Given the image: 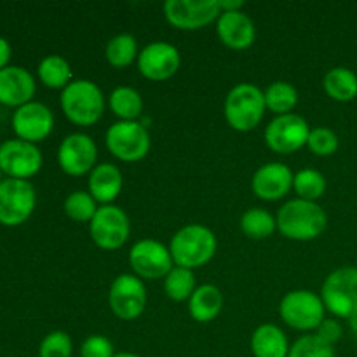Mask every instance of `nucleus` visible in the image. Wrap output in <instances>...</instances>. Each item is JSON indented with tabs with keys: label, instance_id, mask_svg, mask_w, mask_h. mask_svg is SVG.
<instances>
[{
	"label": "nucleus",
	"instance_id": "14",
	"mask_svg": "<svg viewBox=\"0 0 357 357\" xmlns=\"http://www.w3.org/2000/svg\"><path fill=\"white\" fill-rule=\"evenodd\" d=\"M96 142L86 132H72L65 136L58 149V164L65 174L80 178L98 166Z\"/></svg>",
	"mask_w": 357,
	"mask_h": 357
},
{
	"label": "nucleus",
	"instance_id": "22",
	"mask_svg": "<svg viewBox=\"0 0 357 357\" xmlns=\"http://www.w3.org/2000/svg\"><path fill=\"white\" fill-rule=\"evenodd\" d=\"M250 349L255 357H288L291 345L278 324L265 323L251 335Z\"/></svg>",
	"mask_w": 357,
	"mask_h": 357
},
{
	"label": "nucleus",
	"instance_id": "28",
	"mask_svg": "<svg viewBox=\"0 0 357 357\" xmlns=\"http://www.w3.org/2000/svg\"><path fill=\"white\" fill-rule=\"evenodd\" d=\"M265 94V107L271 110L272 114L286 115L293 114V110L298 105V91L293 84L286 82V80H275L272 82L267 89L264 91Z\"/></svg>",
	"mask_w": 357,
	"mask_h": 357
},
{
	"label": "nucleus",
	"instance_id": "39",
	"mask_svg": "<svg viewBox=\"0 0 357 357\" xmlns=\"http://www.w3.org/2000/svg\"><path fill=\"white\" fill-rule=\"evenodd\" d=\"M218 2L222 13H236V10L244 9L243 0H218Z\"/></svg>",
	"mask_w": 357,
	"mask_h": 357
},
{
	"label": "nucleus",
	"instance_id": "12",
	"mask_svg": "<svg viewBox=\"0 0 357 357\" xmlns=\"http://www.w3.org/2000/svg\"><path fill=\"white\" fill-rule=\"evenodd\" d=\"M129 265L139 279H164L174 267L169 246L155 239H139L129 250Z\"/></svg>",
	"mask_w": 357,
	"mask_h": 357
},
{
	"label": "nucleus",
	"instance_id": "19",
	"mask_svg": "<svg viewBox=\"0 0 357 357\" xmlns=\"http://www.w3.org/2000/svg\"><path fill=\"white\" fill-rule=\"evenodd\" d=\"M216 35L225 47L246 51L257 40V26L244 10L222 13L216 20Z\"/></svg>",
	"mask_w": 357,
	"mask_h": 357
},
{
	"label": "nucleus",
	"instance_id": "16",
	"mask_svg": "<svg viewBox=\"0 0 357 357\" xmlns=\"http://www.w3.org/2000/svg\"><path fill=\"white\" fill-rule=\"evenodd\" d=\"M40 149L33 143L23 139H7L0 145V171L7 174V178L16 180H28L35 176L42 169Z\"/></svg>",
	"mask_w": 357,
	"mask_h": 357
},
{
	"label": "nucleus",
	"instance_id": "18",
	"mask_svg": "<svg viewBox=\"0 0 357 357\" xmlns=\"http://www.w3.org/2000/svg\"><path fill=\"white\" fill-rule=\"evenodd\" d=\"M295 173L284 162L261 164L251 178V190L258 199L275 202L293 190Z\"/></svg>",
	"mask_w": 357,
	"mask_h": 357
},
{
	"label": "nucleus",
	"instance_id": "33",
	"mask_svg": "<svg viewBox=\"0 0 357 357\" xmlns=\"http://www.w3.org/2000/svg\"><path fill=\"white\" fill-rule=\"evenodd\" d=\"M288 357H337L333 345L321 340L316 333H307L295 340Z\"/></svg>",
	"mask_w": 357,
	"mask_h": 357
},
{
	"label": "nucleus",
	"instance_id": "4",
	"mask_svg": "<svg viewBox=\"0 0 357 357\" xmlns=\"http://www.w3.org/2000/svg\"><path fill=\"white\" fill-rule=\"evenodd\" d=\"M265 112V94L257 84L241 82L227 93L223 115L234 131L250 132L257 129L264 121Z\"/></svg>",
	"mask_w": 357,
	"mask_h": 357
},
{
	"label": "nucleus",
	"instance_id": "34",
	"mask_svg": "<svg viewBox=\"0 0 357 357\" xmlns=\"http://www.w3.org/2000/svg\"><path fill=\"white\" fill-rule=\"evenodd\" d=\"M338 146H340V139L338 135L330 128H319L310 129L309 142H307V149L317 157H330L333 153H337Z\"/></svg>",
	"mask_w": 357,
	"mask_h": 357
},
{
	"label": "nucleus",
	"instance_id": "27",
	"mask_svg": "<svg viewBox=\"0 0 357 357\" xmlns=\"http://www.w3.org/2000/svg\"><path fill=\"white\" fill-rule=\"evenodd\" d=\"M241 230L248 239L264 241L274 236L278 230V222L272 213L264 208H251L246 209L241 216Z\"/></svg>",
	"mask_w": 357,
	"mask_h": 357
},
{
	"label": "nucleus",
	"instance_id": "41",
	"mask_svg": "<svg viewBox=\"0 0 357 357\" xmlns=\"http://www.w3.org/2000/svg\"><path fill=\"white\" fill-rule=\"evenodd\" d=\"M349 323H351V330L357 335V317H354V319H351V321H349Z\"/></svg>",
	"mask_w": 357,
	"mask_h": 357
},
{
	"label": "nucleus",
	"instance_id": "2",
	"mask_svg": "<svg viewBox=\"0 0 357 357\" xmlns=\"http://www.w3.org/2000/svg\"><path fill=\"white\" fill-rule=\"evenodd\" d=\"M63 115L79 128H91L101 121L107 108V98L96 82L73 79L59 96Z\"/></svg>",
	"mask_w": 357,
	"mask_h": 357
},
{
	"label": "nucleus",
	"instance_id": "5",
	"mask_svg": "<svg viewBox=\"0 0 357 357\" xmlns=\"http://www.w3.org/2000/svg\"><path fill=\"white\" fill-rule=\"evenodd\" d=\"M326 312L337 319L357 317V267L344 265L328 274L319 293Z\"/></svg>",
	"mask_w": 357,
	"mask_h": 357
},
{
	"label": "nucleus",
	"instance_id": "7",
	"mask_svg": "<svg viewBox=\"0 0 357 357\" xmlns=\"http://www.w3.org/2000/svg\"><path fill=\"white\" fill-rule=\"evenodd\" d=\"M279 316L291 330L314 333L326 319V307L317 293L310 289H293L281 298Z\"/></svg>",
	"mask_w": 357,
	"mask_h": 357
},
{
	"label": "nucleus",
	"instance_id": "32",
	"mask_svg": "<svg viewBox=\"0 0 357 357\" xmlns=\"http://www.w3.org/2000/svg\"><path fill=\"white\" fill-rule=\"evenodd\" d=\"M98 202L87 190H75L68 194V197L63 202L65 215L75 223H91L98 211Z\"/></svg>",
	"mask_w": 357,
	"mask_h": 357
},
{
	"label": "nucleus",
	"instance_id": "31",
	"mask_svg": "<svg viewBox=\"0 0 357 357\" xmlns=\"http://www.w3.org/2000/svg\"><path fill=\"white\" fill-rule=\"evenodd\" d=\"M328 183L323 173L312 167H305L295 173V181H293V190H295L296 197L303 199V201L317 202L326 192Z\"/></svg>",
	"mask_w": 357,
	"mask_h": 357
},
{
	"label": "nucleus",
	"instance_id": "36",
	"mask_svg": "<svg viewBox=\"0 0 357 357\" xmlns=\"http://www.w3.org/2000/svg\"><path fill=\"white\" fill-rule=\"evenodd\" d=\"M115 354L117 352H115L114 344L110 342V338L103 337V335H89L79 349L80 357H114Z\"/></svg>",
	"mask_w": 357,
	"mask_h": 357
},
{
	"label": "nucleus",
	"instance_id": "20",
	"mask_svg": "<svg viewBox=\"0 0 357 357\" xmlns=\"http://www.w3.org/2000/svg\"><path fill=\"white\" fill-rule=\"evenodd\" d=\"M37 84L33 75L23 66L9 65L0 70V103L20 108L33 101Z\"/></svg>",
	"mask_w": 357,
	"mask_h": 357
},
{
	"label": "nucleus",
	"instance_id": "6",
	"mask_svg": "<svg viewBox=\"0 0 357 357\" xmlns=\"http://www.w3.org/2000/svg\"><path fill=\"white\" fill-rule=\"evenodd\" d=\"M105 145L122 162H139L152 149V138L142 121H117L107 129Z\"/></svg>",
	"mask_w": 357,
	"mask_h": 357
},
{
	"label": "nucleus",
	"instance_id": "29",
	"mask_svg": "<svg viewBox=\"0 0 357 357\" xmlns=\"http://www.w3.org/2000/svg\"><path fill=\"white\" fill-rule=\"evenodd\" d=\"M138 42L131 33H119L108 40L105 59L114 68H128L138 59Z\"/></svg>",
	"mask_w": 357,
	"mask_h": 357
},
{
	"label": "nucleus",
	"instance_id": "21",
	"mask_svg": "<svg viewBox=\"0 0 357 357\" xmlns=\"http://www.w3.org/2000/svg\"><path fill=\"white\" fill-rule=\"evenodd\" d=\"M124 188V174L112 162H101L89 173L87 192L100 206L114 204Z\"/></svg>",
	"mask_w": 357,
	"mask_h": 357
},
{
	"label": "nucleus",
	"instance_id": "35",
	"mask_svg": "<svg viewBox=\"0 0 357 357\" xmlns=\"http://www.w3.org/2000/svg\"><path fill=\"white\" fill-rule=\"evenodd\" d=\"M73 342L66 331L54 330L42 338L38 345V357H72Z\"/></svg>",
	"mask_w": 357,
	"mask_h": 357
},
{
	"label": "nucleus",
	"instance_id": "1",
	"mask_svg": "<svg viewBox=\"0 0 357 357\" xmlns=\"http://www.w3.org/2000/svg\"><path fill=\"white\" fill-rule=\"evenodd\" d=\"M278 232L289 241L309 243L324 234L328 215L317 202L291 199L278 209Z\"/></svg>",
	"mask_w": 357,
	"mask_h": 357
},
{
	"label": "nucleus",
	"instance_id": "23",
	"mask_svg": "<svg viewBox=\"0 0 357 357\" xmlns=\"http://www.w3.org/2000/svg\"><path fill=\"white\" fill-rule=\"evenodd\" d=\"M188 314L195 323L208 324L223 310V293L215 284H201L187 302Z\"/></svg>",
	"mask_w": 357,
	"mask_h": 357
},
{
	"label": "nucleus",
	"instance_id": "38",
	"mask_svg": "<svg viewBox=\"0 0 357 357\" xmlns=\"http://www.w3.org/2000/svg\"><path fill=\"white\" fill-rule=\"evenodd\" d=\"M10 54H13V49L7 38L0 37V70H3L6 66H9Z\"/></svg>",
	"mask_w": 357,
	"mask_h": 357
},
{
	"label": "nucleus",
	"instance_id": "24",
	"mask_svg": "<svg viewBox=\"0 0 357 357\" xmlns=\"http://www.w3.org/2000/svg\"><path fill=\"white\" fill-rule=\"evenodd\" d=\"M323 89L333 101L349 103L357 98V75L347 66H335L324 75Z\"/></svg>",
	"mask_w": 357,
	"mask_h": 357
},
{
	"label": "nucleus",
	"instance_id": "8",
	"mask_svg": "<svg viewBox=\"0 0 357 357\" xmlns=\"http://www.w3.org/2000/svg\"><path fill=\"white\" fill-rule=\"evenodd\" d=\"M89 236L100 250L117 251L131 236V220L119 206H100L89 223Z\"/></svg>",
	"mask_w": 357,
	"mask_h": 357
},
{
	"label": "nucleus",
	"instance_id": "13",
	"mask_svg": "<svg viewBox=\"0 0 357 357\" xmlns=\"http://www.w3.org/2000/svg\"><path fill=\"white\" fill-rule=\"evenodd\" d=\"M164 17L176 30L195 31L216 23L220 10L218 0H167L162 6Z\"/></svg>",
	"mask_w": 357,
	"mask_h": 357
},
{
	"label": "nucleus",
	"instance_id": "25",
	"mask_svg": "<svg viewBox=\"0 0 357 357\" xmlns=\"http://www.w3.org/2000/svg\"><path fill=\"white\" fill-rule=\"evenodd\" d=\"M108 107L119 121H139L143 115V98L135 87L119 86L108 96Z\"/></svg>",
	"mask_w": 357,
	"mask_h": 357
},
{
	"label": "nucleus",
	"instance_id": "42",
	"mask_svg": "<svg viewBox=\"0 0 357 357\" xmlns=\"http://www.w3.org/2000/svg\"><path fill=\"white\" fill-rule=\"evenodd\" d=\"M0 173H2V171H0ZM0 181H2V180H0Z\"/></svg>",
	"mask_w": 357,
	"mask_h": 357
},
{
	"label": "nucleus",
	"instance_id": "40",
	"mask_svg": "<svg viewBox=\"0 0 357 357\" xmlns=\"http://www.w3.org/2000/svg\"><path fill=\"white\" fill-rule=\"evenodd\" d=\"M114 357H142V356L135 354V352H117Z\"/></svg>",
	"mask_w": 357,
	"mask_h": 357
},
{
	"label": "nucleus",
	"instance_id": "30",
	"mask_svg": "<svg viewBox=\"0 0 357 357\" xmlns=\"http://www.w3.org/2000/svg\"><path fill=\"white\" fill-rule=\"evenodd\" d=\"M195 289H197V281L194 271L190 268L174 265L173 271L164 278V293L173 302H188Z\"/></svg>",
	"mask_w": 357,
	"mask_h": 357
},
{
	"label": "nucleus",
	"instance_id": "26",
	"mask_svg": "<svg viewBox=\"0 0 357 357\" xmlns=\"http://www.w3.org/2000/svg\"><path fill=\"white\" fill-rule=\"evenodd\" d=\"M38 79L49 89L63 91L73 80L72 66L68 59L59 54H49L38 63Z\"/></svg>",
	"mask_w": 357,
	"mask_h": 357
},
{
	"label": "nucleus",
	"instance_id": "9",
	"mask_svg": "<svg viewBox=\"0 0 357 357\" xmlns=\"http://www.w3.org/2000/svg\"><path fill=\"white\" fill-rule=\"evenodd\" d=\"M37 192L28 180L6 178L0 181V223L20 227L33 215Z\"/></svg>",
	"mask_w": 357,
	"mask_h": 357
},
{
	"label": "nucleus",
	"instance_id": "37",
	"mask_svg": "<svg viewBox=\"0 0 357 357\" xmlns=\"http://www.w3.org/2000/svg\"><path fill=\"white\" fill-rule=\"evenodd\" d=\"M314 333H316L321 340L335 347V344L340 342L342 337H344V326H342L340 319H337V317H326Z\"/></svg>",
	"mask_w": 357,
	"mask_h": 357
},
{
	"label": "nucleus",
	"instance_id": "15",
	"mask_svg": "<svg viewBox=\"0 0 357 357\" xmlns=\"http://www.w3.org/2000/svg\"><path fill=\"white\" fill-rule=\"evenodd\" d=\"M138 72L152 82H164L178 73L181 66V54L176 45L164 40H155L146 44L139 51Z\"/></svg>",
	"mask_w": 357,
	"mask_h": 357
},
{
	"label": "nucleus",
	"instance_id": "17",
	"mask_svg": "<svg viewBox=\"0 0 357 357\" xmlns=\"http://www.w3.org/2000/svg\"><path fill=\"white\" fill-rule=\"evenodd\" d=\"M13 129L20 139L37 145L44 142L54 129V114L47 105L30 101L14 110Z\"/></svg>",
	"mask_w": 357,
	"mask_h": 357
},
{
	"label": "nucleus",
	"instance_id": "10",
	"mask_svg": "<svg viewBox=\"0 0 357 357\" xmlns=\"http://www.w3.org/2000/svg\"><path fill=\"white\" fill-rule=\"evenodd\" d=\"M149 295L145 282L135 274H121L108 289V307L121 321H135L145 312Z\"/></svg>",
	"mask_w": 357,
	"mask_h": 357
},
{
	"label": "nucleus",
	"instance_id": "11",
	"mask_svg": "<svg viewBox=\"0 0 357 357\" xmlns=\"http://www.w3.org/2000/svg\"><path fill=\"white\" fill-rule=\"evenodd\" d=\"M310 135V126L305 117L298 114L278 115L265 128V145L275 153L291 155L307 146Z\"/></svg>",
	"mask_w": 357,
	"mask_h": 357
},
{
	"label": "nucleus",
	"instance_id": "3",
	"mask_svg": "<svg viewBox=\"0 0 357 357\" xmlns=\"http://www.w3.org/2000/svg\"><path fill=\"white\" fill-rule=\"evenodd\" d=\"M218 239L215 232L202 223H188L174 232L169 241V251L176 267L201 268L215 258Z\"/></svg>",
	"mask_w": 357,
	"mask_h": 357
}]
</instances>
